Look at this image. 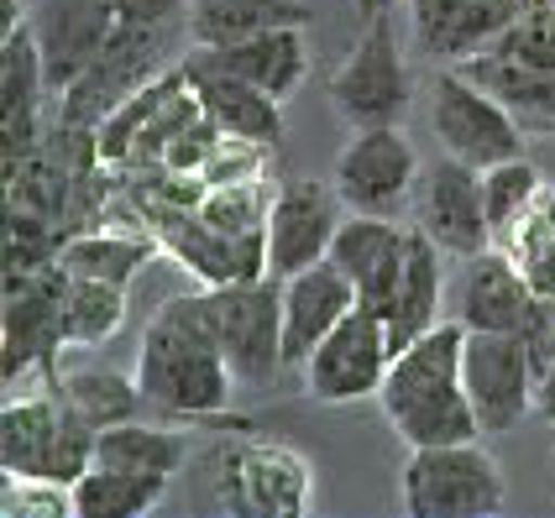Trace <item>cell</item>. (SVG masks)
<instances>
[{"label":"cell","mask_w":555,"mask_h":518,"mask_svg":"<svg viewBox=\"0 0 555 518\" xmlns=\"http://www.w3.org/2000/svg\"><path fill=\"white\" fill-rule=\"evenodd\" d=\"M137 388L163 419H184V425H216L231 409L236 372L225 362L210 294H184L168 299L147 320L142 346H137Z\"/></svg>","instance_id":"1"},{"label":"cell","mask_w":555,"mask_h":518,"mask_svg":"<svg viewBox=\"0 0 555 518\" xmlns=\"http://www.w3.org/2000/svg\"><path fill=\"white\" fill-rule=\"evenodd\" d=\"M462 346H466V325H456L451 314L425 331L420 340H409L383 388H377V409L388 429L399 435L409 451L420 445H456V440H477V414H472V398H466V377H462Z\"/></svg>","instance_id":"2"},{"label":"cell","mask_w":555,"mask_h":518,"mask_svg":"<svg viewBox=\"0 0 555 518\" xmlns=\"http://www.w3.org/2000/svg\"><path fill=\"white\" fill-rule=\"evenodd\" d=\"M210 508L231 518H299L314 503V466L283 440L236 435L205 456Z\"/></svg>","instance_id":"3"},{"label":"cell","mask_w":555,"mask_h":518,"mask_svg":"<svg viewBox=\"0 0 555 518\" xmlns=\"http://www.w3.org/2000/svg\"><path fill=\"white\" fill-rule=\"evenodd\" d=\"M503 508H508V482L482 435L456 445H420L403 461L409 518H498Z\"/></svg>","instance_id":"4"},{"label":"cell","mask_w":555,"mask_h":518,"mask_svg":"<svg viewBox=\"0 0 555 518\" xmlns=\"http://www.w3.org/2000/svg\"><path fill=\"white\" fill-rule=\"evenodd\" d=\"M94 461V429L48 383L42 393H11L0 409V466L5 477L79 482Z\"/></svg>","instance_id":"5"},{"label":"cell","mask_w":555,"mask_h":518,"mask_svg":"<svg viewBox=\"0 0 555 518\" xmlns=\"http://www.w3.org/2000/svg\"><path fill=\"white\" fill-rule=\"evenodd\" d=\"M409 100L414 90H409V68L393 37V5H388L367 16V31L331 74V111L351 131H367V126H399L409 116Z\"/></svg>","instance_id":"6"},{"label":"cell","mask_w":555,"mask_h":518,"mask_svg":"<svg viewBox=\"0 0 555 518\" xmlns=\"http://www.w3.org/2000/svg\"><path fill=\"white\" fill-rule=\"evenodd\" d=\"M430 131L440 153L462 157L472 168L525 157V131L508 116V105L462 68H435L430 74Z\"/></svg>","instance_id":"7"},{"label":"cell","mask_w":555,"mask_h":518,"mask_svg":"<svg viewBox=\"0 0 555 518\" xmlns=\"http://www.w3.org/2000/svg\"><path fill=\"white\" fill-rule=\"evenodd\" d=\"M179 42V27H142V22H121L116 42L59 94V121L68 126H100L121 100L153 85L163 68H173L168 53Z\"/></svg>","instance_id":"8"},{"label":"cell","mask_w":555,"mask_h":518,"mask_svg":"<svg viewBox=\"0 0 555 518\" xmlns=\"http://www.w3.org/2000/svg\"><path fill=\"white\" fill-rule=\"evenodd\" d=\"M210 294V314H216L225 362L236 372V383L247 388H268L283 372V277H242V283H220L205 288Z\"/></svg>","instance_id":"9"},{"label":"cell","mask_w":555,"mask_h":518,"mask_svg":"<svg viewBox=\"0 0 555 518\" xmlns=\"http://www.w3.org/2000/svg\"><path fill=\"white\" fill-rule=\"evenodd\" d=\"M393 340H388V320L377 309L357 305L340 320L331 336L309 351L305 372V393L314 403H357V398H377L388 366H393Z\"/></svg>","instance_id":"10"},{"label":"cell","mask_w":555,"mask_h":518,"mask_svg":"<svg viewBox=\"0 0 555 518\" xmlns=\"http://www.w3.org/2000/svg\"><path fill=\"white\" fill-rule=\"evenodd\" d=\"M63 262L5 273V393H22L31 372H53L63 336Z\"/></svg>","instance_id":"11"},{"label":"cell","mask_w":555,"mask_h":518,"mask_svg":"<svg viewBox=\"0 0 555 518\" xmlns=\"http://www.w3.org/2000/svg\"><path fill=\"white\" fill-rule=\"evenodd\" d=\"M462 377L482 435H508L540 398V377L519 331H466Z\"/></svg>","instance_id":"12"},{"label":"cell","mask_w":555,"mask_h":518,"mask_svg":"<svg viewBox=\"0 0 555 518\" xmlns=\"http://www.w3.org/2000/svg\"><path fill=\"white\" fill-rule=\"evenodd\" d=\"M420 153L409 142L403 126H367V131H351V142L336 157V183L340 205L357 215H393L414 199V183H420Z\"/></svg>","instance_id":"13"},{"label":"cell","mask_w":555,"mask_h":518,"mask_svg":"<svg viewBox=\"0 0 555 518\" xmlns=\"http://www.w3.org/2000/svg\"><path fill=\"white\" fill-rule=\"evenodd\" d=\"M409 210H414V231H425L456 262L493 246V225L482 205V168H472L462 157L440 153L435 163H425Z\"/></svg>","instance_id":"14"},{"label":"cell","mask_w":555,"mask_h":518,"mask_svg":"<svg viewBox=\"0 0 555 518\" xmlns=\"http://www.w3.org/2000/svg\"><path fill=\"white\" fill-rule=\"evenodd\" d=\"M340 220H346V205H340L336 183L283 179L273 189V210H268V273L294 277L325 262Z\"/></svg>","instance_id":"15"},{"label":"cell","mask_w":555,"mask_h":518,"mask_svg":"<svg viewBox=\"0 0 555 518\" xmlns=\"http://www.w3.org/2000/svg\"><path fill=\"white\" fill-rule=\"evenodd\" d=\"M121 0H37L27 11V27L42 48V68L53 94H63L90 68L121 31Z\"/></svg>","instance_id":"16"},{"label":"cell","mask_w":555,"mask_h":518,"mask_svg":"<svg viewBox=\"0 0 555 518\" xmlns=\"http://www.w3.org/2000/svg\"><path fill=\"white\" fill-rule=\"evenodd\" d=\"M409 31L420 59L430 68H462L477 53H493V42L519 22L525 0H403Z\"/></svg>","instance_id":"17"},{"label":"cell","mask_w":555,"mask_h":518,"mask_svg":"<svg viewBox=\"0 0 555 518\" xmlns=\"http://www.w3.org/2000/svg\"><path fill=\"white\" fill-rule=\"evenodd\" d=\"M534 288L519 273V262L508 257V246H488L477 257H462L456 277L446 283V314L466 331H525Z\"/></svg>","instance_id":"18"},{"label":"cell","mask_w":555,"mask_h":518,"mask_svg":"<svg viewBox=\"0 0 555 518\" xmlns=\"http://www.w3.org/2000/svg\"><path fill=\"white\" fill-rule=\"evenodd\" d=\"M153 231L163 251H173L205 288L268 273V236H231L199 210H163L153 215Z\"/></svg>","instance_id":"19"},{"label":"cell","mask_w":555,"mask_h":518,"mask_svg":"<svg viewBox=\"0 0 555 518\" xmlns=\"http://www.w3.org/2000/svg\"><path fill=\"white\" fill-rule=\"evenodd\" d=\"M42 94H53V85H48V68H42V48H37L31 27L22 22V27L5 31V42H0V137H5V168L48 142L42 137Z\"/></svg>","instance_id":"20"},{"label":"cell","mask_w":555,"mask_h":518,"mask_svg":"<svg viewBox=\"0 0 555 518\" xmlns=\"http://www.w3.org/2000/svg\"><path fill=\"white\" fill-rule=\"evenodd\" d=\"M179 63H184V74H189V85H194V94H199V105H205V116H210L225 137L251 142V147H262V153H273L278 142H283V100H273L268 90H257L247 79L216 68L210 59H199L194 48H184Z\"/></svg>","instance_id":"21"},{"label":"cell","mask_w":555,"mask_h":518,"mask_svg":"<svg viewBox=\"0 0 555 518\" xmlns=\"http://www.w3.org/2000/svg\"><path fill=\"white\" fill-rule=\"evenodd\" d=\"M403 251H409V225H399L393 215L346 210L336 242H331V262L357 283V299L383 314L403 273Z\"/></svg>","instance_id":"22"},{"label":"cell","mask_w":555,"mask_h":518,"mask_svg":"<svg viewBox=\"0 0 555 518\" xmlns=\"http://www.w3.org/2000/svg\"><path fill=\"white\" fill-rule=\"evenodd\" d=\"M357 305H362L357 283L340 273L331 257L305 268V273L283 277V362L305 366L309 351L331 336Z\"/></svg>","instance_id":"23"},{"label":"cell","mask_w":555,"mask_h":518,"mask_svg":"<svg viewBox=\"0 0 555 518\" xmlns=\"http://www.w3.org/2000/svg\"><path fill=\"white\" fill-rule=\"evenodd\" d=\"M440 309H446V251H440L425 231H414V225H409L403 273H399V283H393L388 309H383L393 351H403L409 340H420L425 331H435V325L446 320Z\"/></svg>","instance_id":"24"},{"label":"cell","mask_w":555,"mask_h":518,"mask_svg":"<svg viewBox=\"0 0 555 518\" xmlns=\"http://www.w3.org/2000/svg\"><path fill=\"white\" fill-rule=\"evenodd\" d=\"M194 53L210 59L216 68H225V74L257 85V90H268L273 100H288L309 74V27H278L262 31V37H247V42L194 48Z\"/></svg>","instance_id":"25"},{"label":"cell","mask_w":555,"mask_h":518,"mask_svg":"<svg viewBox=\"0 0 555 518\" xmlns=\"http://www.w3.org/2000/svg\"><path fill=\"white\" fill-rule=\"evenodd\" d=\"M278 27H314L309 0H189V48H225Z\"/></svg>","instance_id":"26"},{"label":"cell","mask_w":555,"mask_h":518,"mask_svg":"<svg viewBox=\"0 0 555 518\" xmlns=\"http://www.w3.org/2000/svg\"><path fill=\"white\" fill-rule=\"evenodd\" d=\"M462 74H472L482 90H493L525 137H555V68H529V63L477 53L462 63Z\"/></svg>","instance_id":"27"},{"label":"cell","mask_w":555,"mask_h":518,"mask_svg":"<svg viewBox=\"0 0 555 518\" xmlns=\"http://www.w3.org/2000/svg\"><path fill=\"white\" fill-rule=\"evenodd\" d=\"M42 383H48L94 435L111 425H126V419H137V409H147L137 377H126L116 366H53V372H42Z\"/></svg>","instance_id":"28"},{"label":"cell","mask_w":555,"mask_h":518,"mask_svg":"<svg viewBox=\"0 0 555 518\" xmlns=\"http://www.w3.org/2000/svg\"><path fill=\"white\" fill-rule=\"evenodd\" d=\"M157 251H163L157 231H131V225L100 231V225H90V231L63 236L59 262H63V273H74V277H100V283H121L126 288Z\"/></svg>","instance_id":"29"},{"label":"cell","mask_w":555,"mask_h":518,"mask_svg":"<svg viewBox=\"0 0 555 518\" xmlns=\"http://www.w3.org/2000/svg\"><path fill=\"white\" fill-rule=\"evenodd\" d=\"M189 461V440L168 425H142V419H126L94 435V461L90 466H121L137 477H163L173 482Z\"/></svg>","instance_id":"30"},{"label":"cell","mask_w":555,"mask_h":518,"mask_svg":"<svg viewBox=\"0 0 555 518\" xmlns=\"http://www.w3.org/2000/svg\"><path fill=\"white\" fill-rule=\"evenodd\" d=\"M168 488L173 482H163V477H137L121 466H90L74 482V508H79V518H137L153 514L168 497Z\"/></svg>","instance_id":"31"},{"label":"cell","mask_w":555,"mask_h":518,"mask_svg":"<svg viewBox=\"0 0 555 518\" xmlns=\"http://www.w3.org/2000/svg\"><path fill=\"white\" fill-rule=\"evenodd\" d=\"M121 325H126L121 283L68 273V283H63V336H68V346H105Z\"/></svg>","instance_id":"32"},{"label":"cell","mask_w":555,"mask_h":518,"mask_svg":"<svg viewBox=\"0 0 555 518\" xmlns=\"http://www.w3.org/2000/svg\"><path fill=\"white\" fill-rule=\"evenodd\" d=\"M498 246H508V257L519 262V273L529 277L540 299H555V183L540 189V199Z\"/></svg>","instance_id":"33"},{"label":"cell","mask_w":555,"mask_h":518,"mask_svg":"<svg viewBox=\"0 0 555 518\" xmlns=\"http://www.w3.org/2000/svg\"><path fill=\"white\" fill-rule=\"evenodd\" d=\"M545 189V173L529 163V157H508V163H493L482 168V205H488V225H493V242H503L525 210L540 199Z\"/></svg>","instance_id":"34"},{"label":"cell","mask_w":555,"mask_h":518,"mask_svg":"<svg viewBox=\"0 0 555 518\" xmlns=\"http://www.w3.org/2000/svg\"><path fill=\"white\" fill-rule=\"evenodd\" d=\"M493 59L529 63V68H555V0H525L519 22L493 42Z\"/></svg>","instance_id":"35"},{"label":"cell","mask_w":555,"mask_h":518,"mask_svg":"<svg viewBox=\"0 0 555 518\" xmlns=\"http://www.w3.org/2000/svg\"><path fill=\"white\" fill-rule=\"evenodd\" d=\"M0 514L5 518H79V508H74V482H53V477H5Z\"/></svg>","instance_id":"36"},{"label":"cell","mask_w":555,"mask_h":518,"mask_svg":"<svg viewBox=\"0 0 555 518\" xmlns=\"http://www.w3.org/2000/svg\"><path fill=\"white\" fill-rule=\"evenodd\" d=\"M121 11H126V22H142V27H179V31H189V0H121Z\"/></svg>","instance_id":"37"},{"label":"cell","mask_w":555,"mask_h":518,"mask_svg":"<svg viewBox=\"0 0 555 518\" xmlns=\"http://www.w3.org/2000/svg\"><path fill=\"white\" fill-rule=\"evenodd\" d=\"M534 409H540L545 419H555V357H551V366H545V377H540V398H534Z\"/></svg>","instance_id":"38"},{"label":"cell","mask_w":555,"mask_h":518,"mask_svg":"<svg viewBox=\"0 0 555 518\" xmlns=\"http://www.w3.org/2000/svg\"><path fill=\"white\" fill-rule=\"evenodd\" d=\"M362 16H377V11H388V5H399V0H351Z\"/></svg>","instance_id":"39"}]
</instances>
